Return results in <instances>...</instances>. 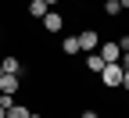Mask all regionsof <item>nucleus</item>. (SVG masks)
<instances>
[{
	"mask_svg": "<svg viewBox=\"0 0 129 118\" xmlns=\"http://www.w3.org/2000/svg\"><path fill=\"white\" fill-rule=\"evenodd\" d=\"M122 64H104V72H101V82H104V90H122Z\"/></svg>",
	"mask_w": 129,
	"mask_h": 118,
	"instance_id": "obj_1",
	"label": "nucleus"
},
{
	"mask_svg": "<svg viewBox=\"0 0 129 118\" xmlns=\"http://www.w3.org/2000/svg\"><path fill=\"white\" fill-rule=\"evenodd\" d=\"M43 4H61V0H43Z\"/></svg>",
	"mask_w": 129,
	"mask_h": 118,
	"instance_id": "obj_16",
	"label": "nucleus"
},
{
	"mask_svg": "<svg viewBox=\"0 0 129 118\" xmlns=\"http://www.w3.org/2000/svg\"><path fill=\"white\" fill-rule=\"evenodd\" d=\"M72 4H79V0H72Z\"/></svg>",
	"mask_w": 129,
	"mask_h": 118,
	"instance_id": "obj_19",
	"label": "nucleus"
},
{
	"mask_svg": "<svg viewBox=\"0 0 129 118\" xmlns=\"http://www.w3.org/2000/svg\"><path fill=\"white\" fill-rule=\"evenodd\" d=\"M0 75H4V68H0Z\"/></svg>",
	"mask_w": 129,
	"mask_h": 118,
	"instance_id": "obj_18",
	"label": "nucleus"
},
{
	"mask_svg": "<svg viewBox=\"0 0 129 118\" xmlns=\"http://www.w3.org/2000/svg\"><path fill=\"white\" fill-rule=\"evenodd\" d=\"M61 54H64V57H75V54H79V36H64V40H61Z\"/></svg>",
	"mask_w": 129,
	"mask_h": 118,
	"instance_id": "obj_7",
	"label": "nucleus"
},
{
	"mask_svg": "<svg viewBox=\"0 0 129 118\" xmlns=\"http://www.w3.org/2000/svg\"><path fill=\"white\" fill-rule=\"evenodd\" d=\"M118 4H122V11H129V0H118Z\"/></svg>",
	"mask_w": 129,
	"mask_h": 118,
	"instance_id": "obj_15",
	"label": "nucleus"
},
{
	"mask_svg": "<svg viewBox=\"0 0 129 118\" xmlns=\"http://www.w3.org/2000/svg\"><path fill=\"white\" fill-rule=\"evenodd\" d=\"M29 114H32V111H29L25 104H11V107H7V118H29Z\"/></svg>",
	"mask_w": 129,
	"mask_h": 118,
	"instance_id": "obj_11",
	"label": "nucleus"
},
{
	"mask_svg": "<svg viewBox=\"0 0 129 118\" xmlns=\"http://www.w3.org/2000/svg\"><path fill=\"white\" fill-rule=\"evenodd\" d=\"M11 104H18V100H14V97H11V93H0V107H4V111H7V107H11Z\"/></svg>",
	"mask_w": 129,
	"mask_h": 118,
	"instance_id": "obj_12",
	"label": "nucleus"
},
{
	"mask_svg": "<svg viewBox=\"0 0 129 118\" xmlns=\"http://www.w3.org/2000/svg\"><path fill=\"white\" fill-rule=\"evenodd\" d=\"M18 86H22V75H0V93H18Z\"/></svg>",
	"mask_w": 129,
	"mask_h": 118,
	"instance_id": "obj_5",
	"label": "nucleus"
},
{
	"mask_svg": "<svg viewBox=\"0 0 129 118\" xmlns=\"http://www.w3.org/2000/svg\"><path fill=\"white\" fill-rule=\"evenodd\" d=\"M97 47H101V36H97L93 29H83V32H79V54H93Z\"/></svg>",
	"mask_w": 129,
	"mask_h": 118,
	"instance_id": "obj_2",
	"label": "nucleus"
},
{
	"mask_svg": "<svg viewBox=\"0 0 129 118\" xmlns=\"http://www.w3.org/2000/svg\"><path fill=\"white\" fill-rule=\"evenodd\" d=\"M0 68H4V75H25V64H22L18 57H4Z\"/></svg>",
	"mask_w": 129,
	"mask_h": 118,
	"instance_id": "obj_6",
	"label": "nucleus"
},
{
	"mask_svg": "<svg viewBox=\"0 0 129 118\" xmlns=\"http://www.w3.org/2000/svg\"><path fill=\"white\" fill-rule=\"evenodd\" d=\"M61 29H64V14L47 11V14H43V32H61Z\"/></svg>",
	"mask_w": 129,
	"mask_h": 118,
	"instance_id": "obj_4",
	"label": "nucleus"
},
{
	"mask_svg": "<svg viewBox=\"0 0 129 118\" xmlns=\"http://www.w3.org/2000/svg\"><path fill=\"white\" fill-rule=\"evenodd\" d=\"M86 72H93V75H101V72H104L101 54H86Z\"/></svg>",
	"mask_w": 129,
	"mask_h": 118,
	"instance_id": "obj_9",
	"label": "nucleus"
},
{
	"mask_svg": "<svg viewBox=\"0 0 129 118\" xmlns=\"http://www.w3.org/2000/svg\"><path fill=\"white\" fill-rule=\"evenodd\" d=\"M122 57V47H118V40H108V43H101V61L104 64H115Z\"/></svg>",
	"mask_w": 129,
	"mask_h": 118,
	"instance_id": "obj_3",
	"label": "nucleus"
},
{
	"mask_svg": "<svg viewBox=\"0 0 129 118\" xmlns=\"http://www.w3.org/2000/svg\"><path fill=\"white\" fill-rule=\"evenodd\" d=\"M29 4H32V0H29Z\"/></svg>",
	"mask_w": 129,
	"mask_h": 118,
	"instance_id": "obj_20",
	"label": "nucleus"
},
{
	"mask_svg": "<svg viewBox=\"0 0 129 118\" xmlns=\"http://www.w3.org/2000/svg\"><path fill=\"white\" fill-rule=\"evenodd\" d=\"M79 118H101V114H97V111H93V107H86V111H83V114H79Z\"/></svg>",
	"mask_w": 129,
	"mask_h": 118,
	"instance_id": "obj_13",
	"label": "nucleus"
},
{
	"mask_svg": "<svg viewBox=\"0 0 129 118\" xmlns=\"http://www.w3.org/2000/svg\"><path fill=\"white\" fill-rule=\"evenodd\" d=\"M101 11L108 14V18H118V14H122V4H118V0H104V4H101Z\"/></svg>",
	"mask_w": 129,
	"mask_h": 118,
	"instance_id": "obj_10",
	"label": "nucleus"
},
{
	"mask_svg": "<svg viewBox=\"0 0 129 118\" xmlns=\"http://www.w3.org/2000/svg\"><path fill=\"white\" fill-rule=\"evenodd\" d=\"M50 11V4H43V0H32L29 4V18H36V22H43V14Z\"/></svg>",
	"mask_w": 129,
	"mask_h": 118,
	"instance_id": "obj_8",
	"label": "nucleus"
},
{
	"mask_svg": "<svg viewBox=\"0 0 129 118\" xmlns=\"http://www.w3.org/2000/svg\"><path fill=\"white\" fill-rule=\"evenodd\" d=\"M122 90H129V72H125V75H122Z\"/></svg>",
	"mask_w": 129,
	"mask_h": 118,
	"instance_id": "obj_14",
	"label": "nucleus"
},
{
	"mask_svg": "<svg viewBox=\"0 0 129 118\" xmlns=\"http://www.w3.org/2000/svg\"><path fill=\"white\" fill-rule=\"evenodd\" d=\"M29 118H47V114H29Z\"/></svg>",
	"mask_w": 129,
	"mask_h": 118,
	"instance_id": "obj_17",
	"label": "nucleus"
}]
</instances>
